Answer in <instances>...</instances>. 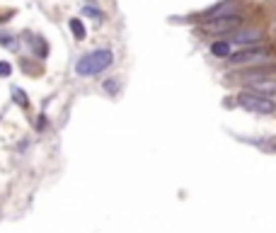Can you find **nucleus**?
I'll use <instances>...</instances> for the list:
<instances>
[{
	"instance_id": "12",
	"label": "nucleus",
	"mask_w": 276,
	"mask_h": 233,
	"mask_svg": "<svg viewBox=\"0 0 276 233\" xmlns=\"http://www.w3.org/2000/svg\"><path fill=\"white\" fill-rule=\"evenodd\" d=\"M12 73V66L8 61H0V76H10Z\"/></svg>"
},
{
	"instance_id": "11",
	"label": "nucleus",
	"mask_w": 276,
	"mask_h": 233,
	"mask_svg": "<svg viewBox=\"0 0 276 233\" xmlns=\"http://www.w3.org/2000/svg\"><path fill=\"white\" fill-rule=\"evenodd\" d=\"M104 90H109L111 95H116V90H119V83H116V80H104Z\"/></svg>"
},
{
	"instance_id": "7",
	"label": "nucleus",
	"mask_w": 276,
	"mask_h": 233,
	"mask_svg": "<svg viewBox=\"0 0 276 233\" xmlns=\"http://www.w3.org/2000/svg\"><path fill=\"white\" fill-rule=\"evenodd\" d=\"M211 54L218 56V58L230 56V42H213V44H211Z\"/></svg>"
},
{
	"instance_id": "1",
	"label": "nucleus",
	"mask_w": 276,
	"mask_h": 233,
	"mask_svg": "<svg viewBox=\"0 0 276 233\" xmlns=\"http://www.w3.org/2000/svg\"><path fill=\"white\" fill-rule=\"evenodd\" d=\"M111 63H114V54H111L109 49H95V51L85 54L83 58H77L75 73L83 78L97 76V73H104Z\"/></svg>"
},
{
	"instance_id": "9",
	"label": "nucleus",
	"mask_w": 276,
	"mask_h": 233,
	"mask_svg": "<svg viewBox=\"0 0 276 233\" xmlns=\"http://www.w3.org/2000/svg\"><path fill=\"white\" fill-rule=\"evenodd\" d=\"M83 12H85V15H88V17H95V20H97V22H102V20H104V15H102L100 10H95V8H92V5H85V8H83Z\"/></svg>"
},
{
	"instance_id": "5",
	"label": "nucleus",
	"mask_w": 276,
	"mask_h": 233,
	"mask_svg": "<svg viewBox=\"0 0 276 233\" xmlns=\"http://www.w3.org/2000/svg\"><path fill=\"white\" fill-rule=\"evenodd\" d=\"M264 39V34L259 29H232L230 34V44H240V46H257Z\"/></svg>"
},
{
	"instance_id": "13",
	"label": "nucleus",
	"mask_w": 276,
	"mask_h": 233,
	"mask_svg": "<svg viewBox=\"0 0 276 233\" xmlns=\"http://www.w3.org/2000/svg\"><path fill=\"white\" fill-rule=\"evenodd\" d=\"M88 3H95V0H88Z\"/></svg>"
},
{
	"instance_id": "4",
	"label": "nucleus",
	"mask_w": 276,
	"mask_h": 233,
	"mask_svg": "<svg viewBox=\"0 0 276 233\" xmlns=\"http://www.w3.org/2000/svg\"><path fill=\"white\" fill-rule=\"evenodd\" d=\"M269 61V51L264 49H245L238 54H230L232 66H250V63H266Z\"/></svg>"
},
{
	"instance_id": "10",
	"label": "nucleus",
	"mask_w": 276,
	"mask_h": 233,
	"mask_svg": "<svg viewBox=\"0 0 276 233\" xmlns=\"http://www.w3.org/2000/svg\"><path fill=\"white\" fill-rule=\"evenodd\" d=\"M12 95H15V100L20 102V105H22V107H27V97H24V92L20 88H15L12 90Z\"/></svg>"
},
{
	"instance_id": "3",
	"label": "nucleus",
	"mask_w": 276,
	"mask_h": 233,
	"mask_svg": "<svg viewBox=\"0 0 276 233\" xmlns=\"http://www.w3.org/2000/svg\"><path fill=\"white\" fill-rule=\"evenodd\" d=\"M240 24H243V17L228 12V15H218V17L209 20V22L204 24V29L211 32V34H223V32H232V29H238Z\"/></svg>"
},
{
	"instance_id": "6",
	"label": "nucleus",
	"mask_w": 276,
	"mask_h": 233,
	"mask_svg": "<svg viewBox=\"0 0 276 233\" xmlns=\"http://www.w3.org/2000/svg\"><path fill=\"white\" fill-rule=\"evenodd\" d=\"M250 85V90H254V92H262V95H276V78L266 76V78H257V80H250L247 83Z\"/></svg>"
},
{
	"instance_id": "2",
	"label": "nucleus",
	"mask_w": 276,
	"mask_h": 233,
	"mask_svg": "<svg viewBox=\"0 0 276 233\" xmlns=\"http://www.w3.org/2000/svg\"><path fill=\"white\" fill-rule=\"evenodd\" d=\"M238 105L243 110L252 112V114H259V117H266V114H274L276 112V102L269 97V95H262V92H254V90H245L238 95Z\"/></svg>"
},
{
	"instance_id": "8",
	"label": "nucleus",
	"mask_w": 276,
	"mask_h": 233,
	"mask_svg": "<svg viewBox=\"0 0 276 233\" xmlns=\"http://www.w3.org/2000/svg\"><path fill=\"white\" fill-rule=\"evenodd\" d=\"M70 29L75 34V39H85V27H83L80 20H70Z\"/></svg>"
}]
</instances>
